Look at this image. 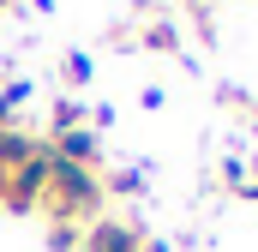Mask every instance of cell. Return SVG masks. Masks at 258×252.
I'll list each match as a JSON object with an SVG mask.
<instances>
[{"mask_svg":"<svg viewBox=\"0 0 258 252\" xmlns=\"http://www.w3.org/2000/svg\"><path fill=\"white\" fill-rule=\"evenodd\" d=\"M42 204H48L60 222L96 216V210H102V180H96V168H72V162H54V156H48V186H42Z\"/></svg>","mask_w":258,"mask_h":252,"instance_id":"cell-1","label":"cell"},{"mask_svg":"<svg viewBox=\"0 0 258 252\" xmlns=\"http://www.w3.org/2000/svg\"><path fill=\"white\" fill-rule=\"evenodd\" d=\"M84 252H144V234L132 228V222H114V216H102V222H90L84 228Z\"/></svg>","mask_w":258,"mask_h":252,"instance_id":"cell-2","label":"cell"},{"mask_svg":"<svg viewBox=\"0 0 258 252\" xmlns=\"http://www.w3.org/2000/svg\"><path fill=\"white\" fill-rule=\"evenodd\" d=\"M144 42H150V48H168V54H174V48H180V30H174L168 18H156V24L144 30Z\"/></svg>","mask_w":258,"mask_h":252,"instance_id":"cell-3","label":"cell"},{"mask_svg":"<svg viewBox=\"0 0 258 252\" xmlns=\"http://www.w3.org/2000/svg\"><path fill=\"white\" fill-rule=\"evenodd\" d=\"M138 186H144V174H138V168H114V174L102 180V192H138Z\"/></svg>","mask_w":258,"mask_h":252,"instance_id":"cell-4","label":"cell"},{"mask_svg":"<svg viewBox=\"0 0 258 252\" xmlns=\"http://www.w3.org/2000/svg\"><path fill=\"white\" fill-rule=\"evenodd\" d=\"M90 78V60L84 54H66V84H84Z\"/></svg>","mask_w":258,"mask_h":252,"instance_id":"cell-5","label":"cell"}]
</instances>
